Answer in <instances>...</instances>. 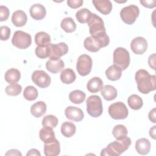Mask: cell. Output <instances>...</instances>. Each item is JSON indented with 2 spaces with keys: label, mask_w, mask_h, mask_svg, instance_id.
<instances>
[{
  "label": "cell",
  "mask_w": 156,
  "mask_h": 156,
  "mask_svg": "<svg viewBox=\"0 0 156 156\" xmlns=\"http://www.w3.org/2000/svg\"><path fill=\"white\" fill-rule=\"evenodd\" d=\"M135 79L137 83L138 90L143 94H148L156 88V77L150 75L149 72L141 69L136 71Z\"/></svg>",
  "instance_id": "obj_1"
},
{
  "label": "cell",
  "mask_w": 156,
  "mask_h": 156,
  "mask_svg": "<svg viewBox=\"0 0 156 156\" xmlns=\"http://www.w3.org/2000/svg\"><path fill=\"white\" fill-rule=\"evenodd\" d=\"M131 144V140L126 136L122 140L114 141L101 151V156H118L126 151Z\"/></svg>",
  "instance_id": "obj_2"
},
{
  "label": "cell",
  "mask_w": 156,
  "mask_h": 156,
  "mask_svg": "<svg viewBox=\"0 0 156 156\" xmlns=\"http://www.w3.org/2000/svg\"><path fill=\"white\" fill-rule=\"evenodd\" d=\"M87 111L89 115L93 118L100 116L103 112L102 102L101 98L97 95L89 96L86 101Z\"/></svg>",
  "instance_id": "obj_3"
},
{
  "label": "cell",
  "mask_w": 156,
  "mask_h": 156,
  "mask_svg": "<svg viewBox=\"0 0 156 156\" xmlns=\"http://www.w3.org/2000/svg\"><path fill=\"white\" fill-rule=\"evenodd\" d=\"M130 62L129 51L122 47L117 48L113 52V63L122 70H125L129 65Z\"/></svg>",
  "instance_id": "obj_4"
},
{
  "label": "cell",
  "mask_w": 156,
  "mask_h": 156,
  "mask_svg": "<svg viewBox=\"0 0 156 156\" xmlns=\"http://www.w3.org/2000/svg\"><path fill=\"white\" fill-rule=\"evenodd\" d=\"M87 24L89 26L91 37H94L106 32L102 19L96 13H92Z\"/></svg>",
  "instance_id": "obj_5"
},
{
  "label": "cell",
  "mask_w": 156,
  "mask_h": 156,
  "mask_svg": "<svg viewBox=\"0 0 156 156\" xmlns=\"http://www.w3.org/2000/svg\"><path fill=\"white\" fill-rule=\"evenodd\" d=\"M12 43L17 48L24 49L30 46L32 43V37L28 33L22 30H16L13 35Z\"/></svg>",
  "instance_id": "obj_6"
},
{
  "label": "cell",
  "mask_w": 156,
  "mask_h": 156,
  "mask_svg": "<svg viewBox=\"0 0 156 156\" xmlns=\"http://www.w3.org/2000/svg\"><path fill=\"white\" fill-rule=\"evenodd\" d=\"M140 10L135 5H129L122 8L120 12V17L127 24H132L138 17Z\"/></svg>",
  "instance_id": "obj_7"
},
{
  "label": "cell",
  "mask_w": 156,
  "mask_h": 156,
  "mask_svg": "<svg viewBox=\"0 0 156 156\" xmlns=\"http://www.w3.org/2000/svg\"><path fill=\"white\" fill-rule=\"evenodd\" d=\"M108 113L114 119H124L127 117L129 112L123 102H116L109 106Z\"/></svg>",
  "instance_id": "obj_8"
},
{
  "label": "cell",
  "mask_w": 156,
  "mask_h": 156,
  "mask_svg": "<svg viewBox=\"0 0 156 156\" xmlns=\"http://www.w3.org/2000/svg\"><path fill=\"white\" fill-rule=\"evenodd\" d=\"M92 65L93 61L91 57L87 54H82L77 58L76 69L80 76H85L91 72Z\"/></svg>",
  "instance_id": "obj_9"
},
{
  "label": "cell",
  "mask_w": 156,
  "mask_h": 156,
  "mask_svg": "<svg viewBox=\"0 0 156 156\" xmlns=\"http://www.w3.org/2000/svg\"><path fill=\"white\" fill-rule=\"evenodd\" d=\"M31 78L33 82L41 88H45L49 87L51 82L50 76L43 70L34 71Z\"/></svg>",
  "instance_id": "obj_10"
},
{
  "label": "cell",
  "mask_w": 156,
  "mask_h": 156,
  "mask_svg": "<svg viewBox=\"0 0 156 156\" xmlns=\"http://www.w3.org/2000/svg\"><path fill=\"white\" fill-rule=\"evenodd\" d=\"M130 48L134 54L138 55L143 54L147 49V42L142 37H135L130 43Z\"/></svg>",
  "instance_id": "obj_11"
},
{
  "label": "cell",
  "mask_w": 156,
  "mask_h": 156,
  "mask_svg": "<svg viewBox=\"0 0 156 156\" xmlns=\"http://www.w3.org/2000/svg\"><path fill=\"white\" fill-rule=\"evenodd\" d=\"M51 46V55L50 58H60L61 57L66 54L68 52V45L63 42H60L57 44H50Z\"/></svg>",
  "instance_id": "obj_12"
},
{
  "label": "cell",
  "mask_w": 156,
  "mask_h": 156,
  "mask_svg": "<svg viewBox=\"0 0 156 156\" xmlns=\"http://www.w3.org/2000/svg\"><path fill=\"white\" fill-rule=\"evenodd\" d=\"M60 152L59 141L55 138L51 141L44 143V153L46 156H56Z\"/></svg>",
  "instance_id": "obj_13"
},
{
  "label": "cell",
  "mask_w": 156,
  "mask_h": 156,
  "mask_svg": "<svg viewBox=\"0 0 156 156\" xmlns=\"http://www.w3.org/2000/svg\"><path fill=\"white\" fill-rule=\"evenodd\" d=\"M65 115L66 118L76 122L82 121L84 116L83 111L80 108L74 106L67 107L65 110Z\"/></svg>",
  "instance_id": "obj_14"
},
{
  "label": "cell",
  "mask_w": 156,
  "mask_h": 156,
  "mask_svg": "<svg viewBox=\"0 0 156 156\" xmlns=\"http://www.w3.org/2000/svg\"><path fill=\"white\" fill-rule=\"evenodd\" d=\"M65 66L63 61L60 58H50L46 63V68L48 71L53 74H56L61 71Z\"/></svg>",
  "instance_id": "obj_15"
},
{
  "label": "cell",
  "mask_w": 156,
  "mask_h": 156,
  "mask_svg": "<svg viewBox=\"0 0 156 156\" xmlns=\"http://www.w3.org/2000/svg\"><path fill=\"white\" fill-rule=\"evenodd\" d=\"M30 15L31 17L35 20H41L45 17L46 10L43 5L35 4L30 8Z\"/></svg>",
  "instance_id": "obj_16"
},
{
  "label": "cell",
  "mask_w": 156,
  "mask_h": 156,
  "mask_svg": "<svg viewBox=\"0 0 156 156\" xmlns=\"http://www.w3.org/2000/svg\"><path fill=\"white\" fill-rule=\"evenodd\" d=\"M95 8L102 14L108 15L112 10V4L109 0H93Z\"/></svg>",
  "instance_id": "obj_17"
},
{
  "label": "cell",
  "mask_w": 156,
  "mask_h": 156,
  "mask_svg": "<svg viewBox=\"0 0 156 156\" xmlns=\"http://www.w3.org/2000/svg\"><path fill=\"white\" fill-rule=\"evenodd\" d=\"M135 149L141 155H147L151 150V143L147 138H142L136 140Z\"/></svg>",
  "instance_id": "obj_18"
},
{
  "label": "cell",
  "mask_w": 156,
  "mask_h": 156,
  "mask_svg": "<svg viewBox=\"0 0 156 156\" xmlns=\"http://www.w3.org/2000/svg\"><path fill=\"white\" fill-rule=\"evenodd\" d=\"M27 16L26 13L21 10L14 12L12 16V23L16 27H22L27 22Z\"/></svg>",
  "instance_id": "obj_19"
},
{
  "label": "cell",
  "mask_w": 156,
  "mask_h": 156,
  "mask_svg": "<svg viewBox=\"0 0 156 156\" xmlns=\"http://www.w3.org/2000/svg\"><path fill=\"white\" fill-rule=\"evenodd\" d=\"M122 69L116 65H112L105 71L107 78L112 81H116L119 79L122 76Z\"/></svg>",
  "instance_id": "obj_20"
},
{
  "label": "cell",
  "mask_w": 156,
  "mask_h": 156,
  "mask_svg": "<svg viewBox=\"0 0 156 156\" xmlns=\"http://www.w3.org/2000/svg\"><path fill=\"white\" fill-rule=\"evenodd\" d=\"M103 88V82L98 77L91 78L87 84V90L92 93H96L102 90Z\"/></svg>",
  "instance_id": "obj_21"
},
{
  "label": "cell",
  "mask_w": 156,
  "mask_h": 156,
  "mask_svg": "<svg viewBox=\"0 0 156 156\" xmlns=\"http://www.w3.org/2000/svg\"><path fill=\"white\" fill-rule=\"evenodd\" d=\"M47 107L45 102L38 101L32 105L30 107V113L35 118H40L46 112Z\"/></svg>",
  "instance_id": "obj_22"
},
{
  "label": "cell",
  "mask_w": 156,
  "mask_h": 156,
  "mask_svg": "<svg viewBox=\"0 0 156 156\" xmlns=\"http://www.w3.org/2000/svg\"><path fill=\"white\" fill-rule=\"evenodd\" d=\"M21 78V73L20 71L16 68H10L8 69L4 75L5 80L10 83H17Z\"/></svg>",
  "instance_id": "obj_23"
},
{
  "label": "cell",
  "mask_w": 156,
  "mask_h": 156,
  "mask_svg": "<svg viewBox=\"0 0 156 156\" xmlns=\"http://www.w3.org/2000/svg\"><path fill=\"white\" fill-rule=\"evenodd\" d=\"M101 94L106 101H110L115 99L117 95V90L111 85H106L101 90Z\"/></svg>",
  "instance_id": "obj_24"
},
{
  "label": "cell",
  "mask_w": 156,
  "mask_h": 156,
  "mask_svg": "<svg viewBox=\"0 0 156 156\" xmlns=\"http://www.w3.org/2000/svg\"><path fill=\"white\" fill-rule=\"evenodd\" d=\"M51 37L45 32H37L35 35V43L37 46H46L51 44Z\"/></svg>",
  "instance_id": "obj_25"
},
{
  "label": "cell",
  "mask_w": 156,
  "mask_h": 156,
  "mask_svg": "<svg viewBox=\"0 0 156 156\" xmlns=\"http://www.w3.org/2000/svg\"><path fill=\"white\" fill-rule=\"evenodd\" d=\"M76 76L74 71L71 68L63 69L60 74V80L65 84H71L76 80Z\"/></svg>",
  "instance_id": "obj_26"
},
{
  "label": "cell",
  "mask_w": 156,
  "mask_h": 156,
  "mask_svg": "<svg viewBox=\"0 0 156 156\" xmlns=\"http://www.w3.org/2000/svg\"><path fill=\"white\" fill-rule=\"evenodd\" d=\"M76 131V127L74 124L71 122L65 121L61 126L62 134L66 137L70 138L73 136Z\"/></svg>",
  "instance_id": "obj_27"
},
{
  "label": "cell",
  "mask_w": 156,
  "mask_h": 156,
  "mask_svg": "<svg viewBox=\"0 0 156 156\" xmlns=\"http://www.w3.org/2000/svg\"><path fill=\"white\" fill-rule=\"evenodd\" d=\"M39 136L44 143L48 142L55 138V133L52 128L49 127H43L39 132Z\"/></svg>",
  "instance_id": "obj_28"
},
{
  "label": "cell",
  "mask_w": 156,
  "mask_h": 156,
  "mask_svg": "<svg viewBox=\"0 0 156 156\" xmlns=\"http://www.w3.org/2000/svg\"><path fill=\"white\" fill-rule=\"evenodd\" d=\"M60 26L62 29L67 33L73 32L76 29V24L71 17L63 18L61 21Z\"/></svg>",
  "instance_id": "obj_29"
},
{
  "label": "cell",
  "mask_w": 156,
  "mask_h": 156,
  "mask_svg": "<svg viewBox=\"0 0 156 156\" xmlns=\"http://www.w3.org/2000/svg\"><path fill=\"white\" fill-rule=\"evenodd\" d=\"M86 98V94L81 90H76L72 91L69 94V99L71 102L76 104L82 103Z\"/></svg>",
  "instance_id": "obj_30"
},
{
  "label": "cell",
  "mask_w": 156,
  "mask_h": 156,
  "mask_svg": "<svg viewBox=\"0 0 156 156\" xmlns=\"http://www.w3.org/2000/svg\"><path fill=\"white\" fill-rule=\"evenodd\" d=\"M127 103L129 106L133 110H139L143 105V101L141 98L136 94L130 95L127 99Z\"/></svg>",
  "instance_id": "obj_31"
},
{
  "label": "cell",
  "mask_w": 156,
  "mask_h": 156,
  "mask_svg": "<svg viewBox=\"0 0 156 156\" xmlns=\"http://www.w3.org/2000/svg\"><path fill=\"white\" fill-rule=\"evenodd\" d=\"M127 133L126 127L122 124H118L115 126L112 130V134L117 140H122L126 137Z\"/></svg>",
  "instance_id": "obj_32"
},
{
  "label": "cell",
  "mask_w": 156,
  "mask_h": 156,
  "mask_svg": "<svg viewBox=\"0 0 156 156\" xmlns=\"http://www.w3.org/2000/svg\"><path fill=\"white\" fill-rule=\"evenodd\" d=\"M92 13L87 9L83 8L79 10L76 13V17L77 20L82 24L87 23L90 20Z\"/></svg>",
  "instance_id": "obj_33"
},
{
  "label": "cell",
  "mask_w": 156,
  "mask_h": 156,
  "mask_svg": "<svg viewBox=\"0 0 156 156\" xmlns=\"http://www.w3.org/2000/svg\"><path fill=\"white\" fill-rule=\"evenodd\" d=\"M83 46L87 51L92 52H98L101 49L96 41L92 37H88L85 39Z\"/></svg>",
  "instance_id": "obj_34"
},
{
  "label": "cell",
  "mask_w": 156,
  "mask_h": 156,
  "mask_svg": "<svg viewBox=\"0 0 156 156\" xmlns=\"http://www.w3.org/2000/svg\"><path fill=\"white\" fill-rule=\"evenodd\" d=\"M38 91L35 87L30 85L25 88L23 91V96L27 101H34L38 97Z\"/></svg>",
  "instance_id": "obj_35"
},
{
  "label": "cell",
  "mask_w": 156,
  "mask_h": 156,
  "mask_svg": "<svg viewBox=\"0 0 156 156\" xmlns=\"http://www.w3.org/2000/svg\"><path fill=\"white\" fill-rule=\"evenodd\" d=\"M50 44L46 46H37L35 48V51L36 55L38 58L41 59H44L48 57H50V55H51Z\"/></svg>",
  "instance_id": "obj_36"
},
{
  "label": "cell",
  "mask_w": 156,
  "mask_h": 156,
  "mask_svg": "<svg viewBox=\"0 0 156 156\" xmlns=\"http://www.w3.org/2000/svg\"><path fill=\"white\" fill-rule=\"evenodd\" d=\"M58 124L57 118L52 115H48L45 116L42 119V126L43 127H49L54 128Z\"/></svg>",
  "instance_id": "obj_37"
},
{
  "label": "cell",
  "mask_w": 156,
  "mask_h": 156,
  "mask_svg": "<svg viewBox=\"0 0 156 156\" xmlns=\"http://www.w3.org/2000/svg\"><path fill=\"white\" fill-rule=\"evenodd\" d=\"M22 91V87L18 83H12L7 85L5 89L6 94L9 96H18Z\"/></svg>",
  "instance_id": "obj_38"
},
{
  "label": "cell",
  "mask_w": 156,
  "mask_h": 156,
  "mask_svg": "<svg viewBox=\"0 0 156 156\" xmlns=\"http://www.w3.org/2000/svg\"><path fill=\"white\" fill-rule=\"evenodd\" d=\"M1 40L2 41L7 40L10 36V29L8 26H2L0 27Z\"/></svg>",
  "instance_id": "obj_39"
},
{
  "label": "cell",
  "mask_w": 156,
  "mask_h": 156,
  "mask_svg": "<svg viewBox=\"0 0 156 156\" xmlns=\"http://www.w3.org/2000/svg\"><path fill=\"white\" fill-rule=\"evenodd\" d=\"M10 12L9 9L4 5L0 6V21H6L9 16Z\"/></svg>",
  "instance_id": "obj_40"
},
{
  "label": "cell",
  "mask_w": 156,
  "mask_h": 156,
  "mask_svg": "<svg viewBox=\"0 0 156 156\" xmlns=\"http://www.w3.org/2000/svg\"><path fill=\"white\" fill-rule=\"evenodd\" d=\"M82 0H68L67 4L72 9H77L80 7L83 4Z\"/></svg>",
  "instance_id": "obj_41"
},
{
  "label": "cell",
  "mask_w": 156,
  "mask_h": 156,
  "mask_svg": "<svg viewBox=\"0 0 156 156\" xmlns=\"http://www.w3.org/2000/svg\"><path fill=\"white\" fill-rule=\"evenodd\" d=\"M140 3L145 7L152 9L155 7L156 5V1L155 0H152V1H140Z\"/></svg>",
  "instance_id": "obj_42"
},
{
  "label": "cell",
  "mask_w": 156,
  "mask_h": 156,
  "mask_svg": "<svg viewBox=\"0 0 156 156\" xmlns=\"http://www.w3.org/2000/svg\"><path fill=\"white\" fill-rule=\"evenodd\" d=\"M148 63L151 68L153 69H155V54H153L149 56Z\"/></svg>",
  "instance_id": "obj_43"
},
{
  "label": "cell",
  "mask_w": 156,
  "mask_h": 156,
  "mask_svg": "<svg viewBox=\"0 0 156 156\" xmlns=\"http://www.w3.org/2000/svg\"><path fill=\"white\" fill-rule=\"evenodd\" d=\"M155 114H156V108H154L149 113V115H148L149 119L153 123L156 122V115Z\"/></svg>",
  "instance_id": "obj_44"
},
{
  "label": "cell",
  "mask_w": 156,
  "mask_h": 156,
  "mask_svg": "<svg viewBox=\"0 0 156 156\" xmlns=\"http://www.w3.org/2000/svg\"><path fill=\"white\" fill-rule=\"evenodd\" d=\"M5 156H8V155H20L21 156L22 154L21 153L16 149H10L9 151H8L6 154H5Z\"/></svg>",
  "instance_id": "obj_45"
},
{
  "label": "cell",
  "mask_w": 156,
  "mask_h": 156,
  "mask_svg": "<svg viewBox=\"0 0 156 156\" xmlns=\"http://www.w3.org/2000/svg\"><path fill=\"white\" fill-rule=\"evenodd\" d=\"M27 156H30V155H37V156H40L41 154L39 152V151L36 149H32L30 150H29L27 154H26Z\"/></svg>",
  "instance_id": "obj_46"
},
{
  "label": "cell",
  "mask_w": 156,
  "mask_h": 156,
  "mask_svg": "<svg viewBox=\"0 0 156 156\" xmlns=\"http://www.w3.org/2000/svg\"><path fill=\"white\" fill-rule=\"evenodd\" d=\"M155 127H156V126H154L149 130V135L154 140H155Z\"/></svg>",
  "instance_id": "obj_47"
}]
</instances>
